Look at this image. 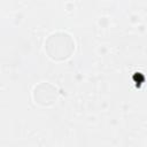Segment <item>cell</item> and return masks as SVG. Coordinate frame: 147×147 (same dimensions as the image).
Listing matches in <instances>:
<instances>
[{
  "mask_svg": "<svg viewBox=\"0 0 147 147\" xmlns=\"http://www.w3.org/2000/svg\"><path fill=\"white\" fill-rule=\"evenodd\" d=\"M75 49V42L65 32H56L51 34L45 41V51L53 60H65Z\"/></svg>",
  "mask_w": 147,
  "mask_h": 147,
  "instance_id": "cell-1",
  "label": "cell"
},
{
  "mask_svg": "<svg viewBox=\"0 0 147 147\" xmlns=\"http://www.w3.org/2000/svg\"><path fill=\"white\" fill-rule=\"evenodd\" d=\"M56 96H57L56 88L48 83H41L34 87L33 99L36 100L37 103L41 106L52 105L56 100Z\"/></svg>",
  "mask_w": 147,
  "mask_h": 147,
  "instance_id": "cell-2",
  "label": "cell"
}]
</instances>
